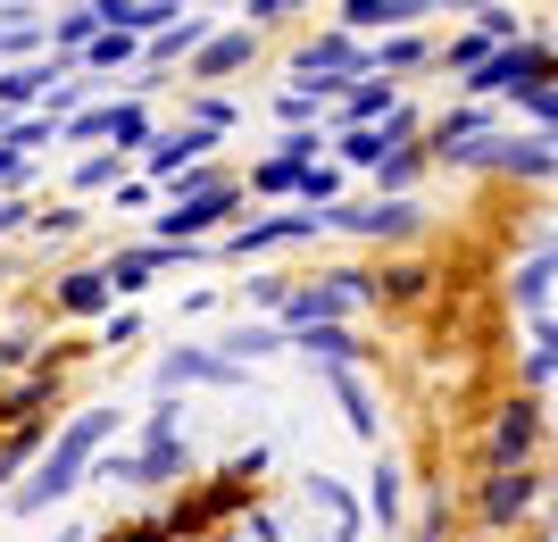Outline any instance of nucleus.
I'll return each mask as SVG.
<instances>
[{
	"label": "nucleus",
	"mask_w": 558,
	"mask_h": 542,
	"mask_svg": "<svg viewBox=\"0 0 558 542\" xmlns=\"http://www.w3.org/2000/svg\"><path fill=\"white\" fill-rule=\"evenodd\" d=\"M109 425H117V409H84V418H75L68 434L50 443V459L34 468V484H17V493H9V509H17V518H43V509H59V501H68L75 484H84L93 450L109 443Z\"/></svg>",
	"instance_id": "obj_1"
},
{
	"label": "nucleus",
	"mask_w": 558,
	"mask_h": 542,
	"mask_svg": "<svg viewBox=\"0 0 558 542\" xmlns=\"http://www.w3.org/2000/svg\"><path fill=\"white\" fill-rule=\"evenodd\" d=\"M233 201H242L233 176H184V201L159 209V242H192V234H209V226H226Z\"/></svg>",
	"instance_id": "obj_2"
},
{
	"label": "nucleus",
	"mask_w": 558,
	"mask_h": 542,
	"mask_svg": "<svg viewBox=\"0 0 558 542\" xmlns=\"http://www.w3.org/2000/svg\"><path fill=\"white\" fill-rule=\"evenodd\" d=\"M359 301H367V276H359V267L317 276V284H283V317H292V334H301V326H342Z\"/></svg>",
	"instance_id": "obj_3"
},
{
	"label": "nucleus",
	"mask_w": 558,
	"mask_h": 542,
	"mask_svg": "<svg viewBox=\"0 0 558 542\" xmlns=\"http://www.w3.org/2000/svg\"><path fill=\"white\" fill-rule=\"evenodd\" d=\"M292 68H301V93L317 100V93H342L350 75H367V50L350 43V34H326V43H308Z\"/></svg>",
	"instance_id": "obj_4"
},
{
	"label": "nucleus",
	"mask_w": 558,
	"mask_h": 542,
	"mask_svg": "<svg viewBox=\"0 0 558 542\" xmlns=\"http://www.w3.org/2000/svg\"><path fill=\"white\" fill-rule=\"evenodd\" d=\"M317 226H342V234H367V242H400V234H417V201H375V209H342V201H326Z\"/></svg>",
	"instance_id": "obj_5"
},
{
	"label": "nucleus",
	"mask_w": 558,
	"mask_h": 542,
	"mask_svg": "<svg viewBox=\"0 0 558 542\" xmlns=\"http://www.w3.org/2000/svg\"><path fill=\"white\" fill-rule=\"evenodd\" d=\"M542 75H550V43H525V50L509 43L466 75V93H517V84H542Z\"/></svg>",
	"instance_id": "obj_6"
},
{
	"label": "nucleus",
	"mask_w": 558,
	"mask_h": 542,
	"mask_svg": "<svg viewBox=\"0 0 558 542\" xmlns=\"http://www.w3.org/2000/svg\"><path fill=\"white\" fill-rule=\"evenodd\" d=\"M542 450V401L525 393V401L500 409V425H492V468H534Z\"/></svg>",
	"instance_id": "obj_7"
},
{
	"label": "nucleus",
	"mask_w": 558,
	"mask_h": 542,
	"mask_svg": "<svg viewBox=\"0 0 558 542\" xmlns=\"http://www.w3.org/2000/svg\"><path fill=\"white\" fill-rule=\"evenodd\" d=\"M184 468H192V443H184V434H175V443L134 450V459H100V475H109V484H175Z\"/></svg>",
	"instance_id": "obj_8"
},
{
	"label": "nucleus",
	"mask_w": 558,
	"mask_h": 542,
	"mask_svg": "<svg viewBox=\"0 0 558 542\" xmlns=\"http://www.w3.org/2000/svg\"><path fill=\"white\" fill-rule=\"evenodd\" d=\"M525 509H542V468H492L484 475V518L492 526H517Z\"/></svg>",
	"instance_id": "obj_9"
},
{
	"label": "nucleus",
	"mask_w": 558,
	"mask_h": 542,
	"mask_svg": "<svg viewBox=\"0 0 558 542\" xmlns=\"http://www.w3.org/2000/svg\"><path fill=\"white\" fill-rule=\"evenodd\" d=\"M209 150H217L209 125H175V134L150 142V176H184V167H192V159H209Z\"/></svg>",
	"instance_id": "obj_10"
},
{
	"label": "nucleus",
	"mask_w": 558,
	"mask_h": 542,
	"mask_svg": "<svg viewBox=\"0 0 558 542\" xmlns=\"http://www.w3.org/2000/svg\"><path fill=\"white\" fill-rule=\"evenodd\" d=\"M242 368L233 359H217V351H167V368H159V393H175V384H233Z\"/></svg>",
	"instance_id": "obj_11"
},
{
	"label": "nucleus",
	"mask_w": 558,
	"mask_h": 542,
	"mask_svg": "<svg viewBox=\"0 0 558 542\" xmlns=\"http://www.w3.org/2000/svg\"><path fill=\"white\" fill-rule=\"evenodd\" d=\"M258 59V34H209V43L192 50V75H233Z\"/></svg>",
	"instance_id": "obj_12"
},
{
	"label": "nucleus",
	"mask_w": 558,
	"mask_h": 542,
	"mask_svg": "<svg viewBox=\"0 0 558 542\" xmlns=\"http://www.w3.org/2000/svg\"><path fill=\"white\" fill-rule=\"evenodd\" d=\"M301 234H317V209H301V217H258V226H233V251H267V242H301Z\"/></svg>",
	"instance_id": "obj_13"
},
{
	"label": "nucleus",
	"mask_w": 558,
	"mask_h": 542,
	"mask_svg": "<svg viewBox=\"0 0 558 542\" xmlns=\"http://www.w3.org/2000/svg\"><path fill=\"white\" fill-rule=\"evenodd\" d=\"M50 75H68V59H50V68H0V118H9V109H25V100H43Z\"/></svg>",
	"instance_id": "obj_14"
},
{
	"label": "nucleus",
	"mask_w": 558,
	"mask_h": 542,
	"mask_svg": "<svg viewBox=\"0 0 558 542\" xmlns=\"http://www.w3.org/2000/svg\"><path fill=\"white\" fill-rule=\"evenodd\" d=\"M209 43V34H201V17H175V25H159V34H150V68H175V59H192V50Z\"/></svg>",
	"instance_id": "obj_15"
},
{
	"label": "nucleus",
	"mask_w": 558,
	"mask_h": 542,
	"mask_svg": "<svg viewBox=\"0 0 558 542\" xmlns=\"http://www.w3.org/2000/svg\"><path fill=\"white\" fill-rule=\"evenodd\" d=\"M283 342H301L308 359H333V368H350V359H359V342H350V326H301V334H283Z\"/></svg>",
	"instance_id": "obj_16"
},
{
	"label": "nucleus",
	"mask_w": 558,
	"mask_h": 542,
	"mask_svg": "<svg viewBox=\"0 0 558 542\" xmlns=\"http://www.w3.org/2000/svg\"><path fill=\"white\" fill-rule=\"evenodd\" d=\"M109 301V284H100V267H84V276L59 284V317H93V309Z\"/></svg>",
	"instance_id": "obj_17"
},
{
	"label": "nucleus",
	"mask_w": 558,
	"mask_h": 542,
	"mask_svg": "<svg viewBox=\"0 0 558 542\" xmlns=\"http://www.w3.org/2000/svg\"><path fill=\"white\" fill-rule=\"evenodd\" d=\"M509 292H517V309H534V317H542V292H550V242H534V260L517 267Z\"/></svg>",
	"instance_id": "obj_18"
},
{
	"label": "nucleus",
	"mask_w": 558,
	"mask_h": 542,
	"mask_svg": "<svg viewBox=\"0 0 558 542\" xmlns=\"http://www.w3.org/2000/svg\"><path fill=\"white\" fill-rule=\"evenodd\" d=\"M267 351H283V334L276 326H242V334H226V351H217V359L242 368V359H267Z\"/></svg>",
	"instance_id": "obj_19"
},
{
	"label": "nucleus",
	"mask_w": 558,
	"mask_h": 542,
	"mask_svg": "<svg viewBox=\"0 0 558 542\" xmlns=\"http://www.w3.org/2000/svg\"><path fill=\"white\" fill-rule=\"evenodd\" d=\"M417 167H425V150H384V159H375V176H384V201L417 184Z\"/></svg>",
	"instance_id": "obj_20"
},
{
	"label": "nucleus",
	"mask_w": 558,
	"mask_h": 542,
	"mask_svg": "<svg viewBox=\"0 0 558 542\" xmlns=\"http://www.w3.org/2000/svg\"><path fill=\"white\" fill-rule=\"evenodd\" d=\"M109 142L117 150H125V142H150V109H142V100H117L109 109Z\"/></svg>",
	"instance_id": "obj_21"
},
{
	"label": "nucleus",
	"mask_w": 558,
	"mask_h": 542,
	"mask_svg": "<svg viewBox=\"0 0 558 542\" xmlns=\"http://www.w3.org/2000/svg\"><path fill=\"white\" fill-rule=\"evenodd\" d=\"M475 43H517V9H492V0H484V9H475Z\"/></svg>",
	"instance_id": "obj_22"
},
{
	"label": "nucleus",
	"mask_w": 558,
	"mask_h": 542,
	"mask_svg": "<svg viewBox=\"0 0 558 542\" xmlns=\"http://www.w3.org/2000/svg\"><path fill=\"white\" fill-rule=\"evenodd\" d=\"M375 526H400V468H375Z\"/></svg>",
	"instance_id": "obj_23"
},
{
	"label": "nucleus",
	"mask_w": 558,
	"mask_h": 542,
	"mask_svg": "<svg viewBox=\"0 0 558 542\" xmlns=\"http://www.w3.org/2000/svg\"><path fill=\"white\" fill-rule=\"evenodd\" d=\"M175 425H184V401H175V393H159V409H150V425H142V434H150V443H175Z\"/></svg>",
	"instance_id": "obj_24"
},
{
	"label": "nucleus",
	"mask_w": 558,
	"mask_h": 542,
	"mask_svg": "<svg viewBox=\"0 0 558 542\" xmlns=\"http://www.w3.org/2000/svg\"><path fill=\"white\" fill-rule=\"evenodd\" d=\"M384 150H392V134H367V125H359V134H342V159H359V167H375Z\"/></svg>",
	"instance_id": "obj_25"
},
{
	"label": "nucleus",
	"mask_w": 558,
	"mask_h": 542,
	"mask_svg": "<svg viewBox=\"0 0 558 542\" xmlns=\"http://www.w3.org/2000/svg\"><path fill=\"white\" fill-rule=\"evenodd\" d=\"M417 59H425V43H409V34L384 43V50H367V68H417Z\"/></svg>",
	"instance_id": "obj_26"
},
{
	"label": "nucleus",
	"mask_w": 558,
	"mask_h": 542,
	"mask_svg": "<svg viewBox=\"0 0 558 542\" xmlns=\"http://www.w3.org/2000/svg\"><path fill=\"white\" fill-rule=\"evenodd\" d=\"M375 292H384V301H417V292H425V267H392Z\"/></svg>",
	"instance_id": "obj_27"
},
{
	"label": "nucleus",
	"mask_w": 558,
	"mask_h": 542,
	"mask_svg": "<svg viewBox=\"0 0 558 542\" xmlns=\"http://www.w3.org/2000/svg\"><path fill=\"white\" fill-rule=\"evenodd\" d=\"M384 109H400L384 84H359V93H350V118H384Z\"/></svg>",
	"instance_id": "obj_28"
},
{
	"label": "nucleus",
	"mask_w": 558,
	"mask_h": 542,
	"mask_svg": "<svg viewBox=\"0 0 558 542\" xmlns=\"http://www.w3.org/2000/svg\"><path fill=\"white\" fill-rule=\"evenodd\" d=\"M50 125H59V118H25V125H9L0 142H9V150H34V142H50Z\"/></svg>",
	"instance_id": "obj_29"
},
{
	"label": "nucleus",
	"mask_w": 558,
	"mask_h": 542,
	"mask_svg": "<svg viewBox=\"0 0 558 542\" xmlns=\"http://www.w3.org/2000/svg\"><path fill=\"white\" fill-rule=\"evenodd\" d=\"M25 359H43V342H34V334H9V342H0V376L25 368Z\"/></svg>",
	"instance_id": "obj_30"
},
{
	"label": "nucleus",
	"mask_w": 558,
	"mask_h": 542,
	"mask_svg": "<svg viewBox=\"0 0 558 542\" xmlns=\"http://www.w3.org/2000/svg\"><path fill=\"white\" fill-rule=\"evenodd\" d=\"M251 184H258V192H292V184H301V167H283V159H267V167H258V176H251Z\"/></svg>",
	"instance_id": "obj_31"
},
{
	"label": "nucleus",
	"mask_w": 558,
	"mask_h": 542,
	"mask_svg": "<svg viewBox=\"0 0 558 542\" xmlns=\"http://www.w3.org/2000/svg\"><path fill=\"white\" fill-rule=\"evenodd\" d=\"M34 43H43V25H34V17H9V25H0V50H34Z\"/></svg>",
	"instance_id": "obj_32"
},
{
	"label": "nucleus",
	"mask_w": 558,
	"mask_h": 542,
	"mask_svg": "<svg viewBox=\"0 0 558 542\" xmlns=\"http://www.w3.org/2000/svg\"><path fill=\"white\" fill-rule=\"evenodd\" d=\"M117 167H125V150H109V159H93V167H84V176H75V184H84V192H93V184H117Z\"/></svg>",
	"instance_id": "obj_33"
},
{
	"label": "nucleus",
	"mask_w": 558,
	"mask_h": 542,
	"mask_svg": "<svg viewBox=\"0 0 558 542\" xmlns=\"http://www.w3.org/2000/svg\"><path fill=\"white\" fill-rule=\"evenodd\" d=\"M93 134H109V109H84V118H68V142H93Z\"/></svg>",
	"instance_id": "obj_34"
},
{
	"label": "nucleus",
	"mask_w": 558,
	"mask_h": 542,
	"mask_svg": "<svg viewBox=\"0 0 558 542\" xmlns=\"http://www.w3.org/2000/svg\"><path fill=\"white\" fill-rule=\"evenodd\" d=\"M484 59H492V50L475 43V34H459V43H450V68H484Z\"/></svg>",
	"instance_id": "obj_35"
},
{
	"label": "nucleus",
	"mask_w": 558,
	"mask_h": 542,
	"mask_svg": "<svg viewBox=\"0 0 558 542\" xmlns=\"http://www.w3.org/2000/svg\"><path fill=\"white\" fill-rule=\"evenodd\" d=\"M17 176H25V159H17V150H0V184H17Z\"/></svg>",
	"instance_id": "obj_36"
},
{
	"label": "nucleus",
	"mask_w": 558,
	"mask_h": 542,
	"mask_svg": "<svg viewBox=\"0 0 558 542\" xmlns=\"http://www.w3.org/2000/svg\"><path fill=\"white\" fill-rule=\"evenodd\" d=\"M258 17H283V9H301V0H251Z\"/></svg>",
	"instance_id": "obj_37"
},
{
	"label": "nucleus",
	"mask_w": 558,
	"mask_h": 542,
	"mask_svg": "<svg viewBox=\"0 0 558 542\" xmlns=\"http://www.w3.org/2000/svg\"><path fill=\"white\" fill-rule=\"evenodd\" d=\"M59 542H93V534H84V526H59Z\"/></svg>",
	"instance_id": "obj_38"
},
{
	"label": "nucleus",
	"mask_w": 558,
	"mask_h": 542,
	"mask_svg": "<svg viewBox=\"0 0 558 542\" xmlns=\"http://www.w3.org/2000/svg\"><path fill=\"white\" fill-rule=\"evenodd\" d=\"M184 9H226V0H184Z\"/></svg>",
	"instance_id": "obj_39"
}]
</instances>
